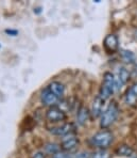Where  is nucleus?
Segmentation results:
<instances>
[{
    "instance_id": "nucleus-1",
    "label": "nucleus",
    "mask_w": 137,
    "mask_h": 158,
    "mask_svg": "<svg viewBox=\"0 0 137 158\" xmlns=\"http://www.w3.org/2000/svg\"><path fill=\"white\" fill-rule=\"evenodd\" d=\"M118 114H119V107L116 102H112L110 106L105 109L104 112H102L101 118H100V126L101 128L106 129L116 121Z\"/></svg>"
},
{
    "instance_id": "nucleus-2",
    "label": "nucleus",
    "mask_w": 137,
    "mask_h": 158,
    "mask_svg": "<svg viewBox=\"0 0 137 158\" xmlns=\"http://www.w3.org/2000/svg\"><path fill=\"white\" fill-rule=\"evenodd\" d=\"M114 92H115V76L111 72H106L103 76V81L99 90V96L106 101L112 96Z\"/></svg>"
},
{
    "instance_id": "nucleus-3",
    "label": "nucleus",
    "mask_w": 137,
    "mask_h": 158,
    "mask_svg": "<svg viewBox=\"0 0 137 158\" xmlns=\"http://www.w3.org/2000/svg\"><path fill=\"white\" fill-rule=\"evenodd\" d=\"M114 136L110 131H101L90 138L92 145L96 146L101 150H105L113 143Z\"/></svg>"
},
{
    "instance_id": "nucleus-4",
    "label": "nucleus",
    "mask_w": 137,
    "mask_h": 158,
    "mask_svg": "<svg viewBox=\"0 0 137 158\" xmlns=\"http://www.w3.org/2000/svg\"><path fill=\"white\" fill-rule=\"evenodd\" d=\"M46 118L49 122H53V123L61 122V121L66 120V112L63 109L60 108L59 106L50 107L47 110V112H46Z\"/></svg>"
},
{
    "instance_id": "nucleus-5",
    "label": "nucleus",
    "mask_w": 137,
    "mask_h": 158,
    "mask_svg": "<svg viewBox=\"0 0 137 158\" xmlns=\"http://www.w3.org/2000/svg\"><path fill=\"white\" fill-rule=\"evenodd\" d=\"M76 131V126L73 123L71 122H67L64 123L62 126H57L54 128L50 129V131L52 132L55 136H61V137H66L69 135H72V132Z\"/></svg>"
},
{
    "instance_id": "nucleus-6",
    "label": "nucleus",
    "mask_w": 137,
    "mask_h": 158,
    "mask_svg": "<svg viewBox=\"0 0 137 158\" xmlns=\"http://www.w3.org/2000/svg\"><path fill=\"white\" fill-rule=\"evenodd\" d=\"M130 79V73L127 69L120 67L117 71V75L115 76V91H118L129 81Z\"/></svg>"
},
{
    "instance_id": "nucleus-7",
    "label": "nucleus",
    "mask_w": 137,
    "mask_h": 158,
    "mask_svg": "<svg viewBox=\"0 0 137 158\" xmlns=\"http://www.w3.org/2000/svg\"><path fill=\"white\" fill-rule=\"evenodd\" d=\"M41 103L44 104L45 106H49V107H53L55 106L57 103H59L60 98L54 95L52 92L48 89V87H46L45 89L43 90L41 95Z\"/></svg>"
},
{
    "instance_id": "nucleus-8",
    "label": "nucleus",
    "mask_w": 137,
    "mask_h": 158,
    "mask_svg": "<svg viewBox=\"0 0 137 158\" xmlns=\"http://www.w3.org/2000/svg\"><path fill=\"white\" fill-rule=\"evenodd\" d=\"M79 144V138L75 135H69V136H66L64 139H63L62 143H61V148L64 152H68V151H71L73 148H76V145Z\"/></svg>"
},
{
    "instance_id": "nucleus-9",
    "label": "nucleus",
    "mask_w": 137,
    "mask_h": 158,
    "mask_svg": "<svg viewBox=\"0 0 137 158\" xmlns=\"http://www.w3.org/2000/svg\"><path fill=\"white\" fill-rule=\"evenodd\" d=\"M104 47H105L106 52L110 53H114L116 50L118 49V46H119V42H118V38L115 34H108L104 39Z\"/></svg>"
},
{
    "instance_id": "nucleus-10",
    "label": "nucleus",
    "mask_w": 137,
    "mask_h": 158,
    "mask_svg": "<svg viewBox=\"0 0 137 158\" xmlns=\"http://www.w3.org/2000/svg\"><path fill=\"white\" fill-rule=\"evenodd\" d=\"M103 106H104V99H102L99 95H97V96L94 98V101H92V110H90L92 117L95 118H98V117H101Z\"/></svg>"
},
{
    "instance_id": "nucleus-11",
    "label": "nucleus",
    "mask_w": 137,
    "mask_h": 158,
    "mask_svg": "<svg viewBox=\"0 0 137 158\" xmlns=\"http://www.w3.org/2000/svg\"><path fill=\"white\" fill-rule=\"evenodd\" d=\"M90 112L89 110L85 106H81L78 109V113H76V122L79 125H84L89 118Z\"/></svg>"
},
{
    "instance_id": "nucleus-12",
    "label": "nucleus",
    "mask_w": 137,
    "mask_h": 158,
    "mask_svg": "<svg viewBox=\"0 0 137 158\" xmlns=\"http://www.w3.org/2000/svg\"><path fill=\"white\" fill-rule=\"evenodd\" d=\"M47 87H48V89H49L54 95H57L60 99L62 98L63 95H64V93H65V87L61 82H57V81H52V82H51L49 85H47Z\"/></svg>"
},
{
    "instance_id": "nucleus-13",
    "label": "nucleus",
    "mask_w": 137,
    "mask_h": 158,
    "mask_svg": "<svg viewBox=\"0 0 137 158\" xmlns=\"http://www.w3.org/2000/svg\"><path fill=\"white\" fill-rule=\"evenodd\" d=\"M115 153L118 155V156H124V157L130 158L132 155L134 154V153H135V151H134L131 146H129L127 144H122V145L118 146V148H116Z\"/></svg>"
},
{
    "instance_id": "nucleus-14",
    "label": "nucleus",
    "mask_w": 137,
    "mask_h": 158,
    "mask_svg": "<svg viewBox=\"0 0 137 158\" xmlns=\"http://www.w3.org/2000/svg\"><path fill=\"white\" fill-rule=\"evenodd\" d=\"M124 102H125V104L129 106H135L137 104V96L133 93L131 88H129V89L127 90V92H125Z\"/></svg>"
},
{
    "instance_id": "nucleus-15",
    "label": "nucleus",
    "mask_w": 137,
    "mask_h": 158,
    "mask_svg": "<svg viewBox=\"0 0 137 158\" xmlns=\"http://www.w3.org/2000/svg\"><path fill=\"white\" fill-rule=\"evenodd\" d=\"M120 57L125 63H134L136 60L135 55L130 50H120Z\"/></svg>"
},
{
    "instance_id": "nucleus-16",
    "label": "nucleus",
    "mask_w": 137,
    "mask_h": 158,
    "mask_svg": "<svg viewBox=\"0 0 137 158\" xmlns=\"http://www.w3.org/2000/svg\"><path fill=\"white\" fill-rule=\"evenodd\" d=\"M60 152V146L55 143H47L45 145V154H49V155H55Z\"/></svg>"
},
{
    "instance_id": "nucleus-17",
    "label": "nucleus",
    "mask_w": 137,
    "mask_h": 158,
    "mask_svg": "<svg viewBox=\"0 0 137 158\" xmlns=\"http://www.w3.org/2000/svg\"><path fill=\"white\" fill-rule=\"evenodd\" d=\"M92 158H111V154L105 150H100L92 155Z\"/></svg>"
},
{
    "instance_id": "nucleus-18",
    "label": "nucleus",
    "mask_w": 137,
    "mask_h": 158,
    "mask_svg": "<svg viewBox=\"0 0 137 158\" xmlns=\"http://www.w3.org/2000/svg\"><path fill=\"white\" fill-rule=\"evenodd\" d=\"M72 158H92V155L88 152H80L76 153V155H73Z\"/></svg>"
},
{
    "instance_id": "nucleus-19",
    "label": "nucleus",
    "mask_w": 137,
    "mask_h": 158,
    "mask_svg": "<svg viewBox=\"0 0 137 158\" xmlns=\"http://www.w3.org/2000/svg\"><path fill=\"white\" fill-rule=\"evenodd\" d=\"M31 158H46V154L43 152H35L32 154Z\"/></svg>"
},
{
    "instance_id": "nucleus-20",
    "label": "nucleus",
    "mask_w": 137,
    "mask_h": 158,
    "mask_svg": "<svg viewBox=\"0 0 137 158\" xmlns=\"http://www.w3.org/2000/svg\"><path fill=\"white\" fill-rule=\"evenodd\" d=\"M52 158H70V156H68V155H66L64 152H59L57 154L53 155Z\"/></svg>"
},
{
    "instance_id": "nucleus-21",
    "label": "nucleus",
    "mask_w": 137,
    "mask_h": 158,
    "mask_svg": "<svg viewBox=\"0 0 137 158\" xmlns=\"http://www.w3.org/2000/svg\"><path fill=\"white\" fill-rule=\"evenodd\" d=\"M4 32H6V34H9V35H11V36H16L18 34L17 30H13V29H6Z\"/></svg>"
},
{
    "instance_id": "nucleus-22",
    "label": "nucleus",
    "mask_w": 137,
    "mask_h": 158,
    "mask_svg": "<svg viewBox=\"0 0 137 158\" xmlns=\"http://www.w3.org/2000/svg\"><path fill=\"white\" fill-rule=\"evenodd\" d=\"M131 90L133 91L134 94H135L136 96H137V82H136V83H134V85H132V87H131Z\"/></svg>"
},
{
    "instance_id": "nucleus-23",
    "label": "nucleus",
    "mask_w": 137,
    "mask_h": 158,
    "mask_svg": "<svg viewBox=\"0 0 137 158\" xmlns=\"http://www.w3.org/2000/svg\"><path fill=\"white\" fill-rule=\"evenodd\" d=\"M134 75H137V59L134 62Z\"/></svg>"
},
{
    "instance_id": "nucleus-24",
    "label": "nucleus",
    "mask_w": 137,
    "mask_h": 158,
    "mask_svg": "<svg viewBox=\"0 0 137 158\" xmlns=\"http://www.w3.org/2000/svg\"><path fill=\"white\" fill-rule=\"evenodd\" d=\"M130 158H137V153H134V154L132 155V156L130 157Z\"/></svg>"
},
{
    "instance_id": "nucleus-25",
    "label": "nucleus",
    "mask_w": 137,
    "mask_h": 158,
    "mask_svg": "<svg viewBox=\"0 0 137 158\" xmlns=\"http://www.w3.org/2000/svg\"><path fill=\"white\" fill-rule=\"evenodd\" d=\"M135 34H136V38H137V30H136V31H135Z\"/></svg>"
},
{
    "instance_id": "nucleus-26",
    "label": "nucleus",
    "mask_w": 137,
    "mask_h": 158,
    "mask_svg": "<svg viewBox=\"0 0 137 158\" xmlns=\"http://www.w3.org/2000/svg\"><path fill=\"white\" fill-rule=\"evenodd\" d=\"M0 47H1V45H0Z\"/></svg>"
}]
</instances>
